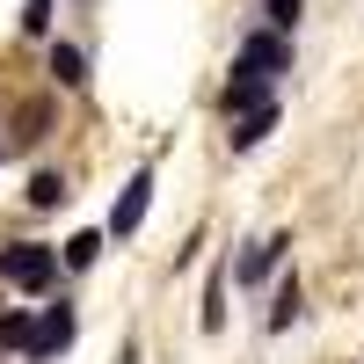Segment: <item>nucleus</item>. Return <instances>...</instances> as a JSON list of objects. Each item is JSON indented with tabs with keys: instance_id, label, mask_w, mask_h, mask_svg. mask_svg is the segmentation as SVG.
<instances>
[{
	"instance_id": "nucleus-1",
	"label": "nucleus",
	"mask_w": 364,
	"mask_h": 364,
	"mask_svg": "<svg viewBox=\"0 0 364 364\" xmlns=\"http://www.w3.org/2000/svg\"><path fill=\"white\" fill-rule=\"evenodd\" d=\"M0 277H8L15 291H51L58 248H44V240H15V248H0Z\"/></svg>"
},
{
	"instance_id": "nucleus-2",
	"label": "nucleus",
	"mask_w": 364,
	"mask_h": 364,
	"mask_svg": "<svg viewBox=\"0 0 364 364\" xmlns=\"http://www.w3.org/2000/svg\"><path fill=\"white\" fill-rule=\"evenodd\" d=\"M233 73H255V80H269V87H277V73H291V37H277V29H255V37L240 44Z\"/></svg>"
},
{
	"instance_id": "nucleus-3",
	"label": "nucleus",
	"mask_w": 364,
	"mask_h": 364,
	"mask_svg": "<svg viewBox=\"0 0 364 364\" xmlns=\"http://www.w3.org/2000/svg\"><path fill=\"white\" fill-rule=\"evenodd\" d=\"M146 211H154V168H139L132 182H124V190H117V204H109V240H132L139 226H146Z\"/></svg>"
},
{
	"instance_id": "nucleus-4",
	"label": "nucleus",
	"mask_w": 364,
	"mask_h": 364,
	"mask_svg": "<svg viewBox=\"0 0 364 364\" xmlns=\"http://www.w3.org/2000/svg\"><path fill=\"white\" fill-rule=\"evenodd\" d=\"M284 248H291V233H269V240H248V248L233 255V284H240V291L269 284V277H277V262H284Z\"/></svg>"
},
{
	"instance_id": "nucleus-5",
	"label": "nucleus",
	"mask_w": 364,
	"mask_h": 364,
	"mask_svg": "<svg viewBox=\"0 0 364 364\" xmlns=\"http://www.w3.org/2000/svg\"><path fill=\"white\" fill-rule=\"evenodd\" d=\"M73 328H80V314L66 306V299H58V306H44V321H37V336H29V364H44V357H58V350H66L73 343Z\"/></svg>"
},
{
	"instance_id": "nucleus-6",
	"label": "nucleus",
	"mask_w": 364,
	"mask_h": 364,
	"mask_svg": "<svg viewBox=\"0 0 364 364\" xmlns=\"http://www.w3.org/2000/svg\"><path fill=\"white\" fill-rule=\"evenodd\" d=\"M269 132H277V102H262V109H248V117H233V154H248V146H262Z\"/></svg>"
},
{
	"instance_id": "nucleus-7",
	"label": "nucleus",
	"mask_w": 364,
	"mask_h": 364,
	"mask_svg": "<svg viewBox=\"0 0 364 364\" xmlns=\"http://www.w3.org/2000/svg\"><path fill=\"white\" fill-rule=\"evenodd\" d=\"M51 80L58 87H87V51L80 44H51Z\"/></svg>"
},
{
	"instance_id": "nucleus-8",
	"label": "nucleus",
	"mask_w": 364,
	"mask_h": 364,
	"mask_svg": "<svg viewBox=\"0 0 364 364\" xmlns=\"http://www.w3.org/2000/svg\"><path fill=\"white\" fill-rule=\"evenodd\" d=\"M29 204H37V211H58V204H66V175H58V168H37V175H29Z\"/></svg>"
},
{
	"instance_id": "nucleus-9",
	"label": "nucleus",
	"mask_w": 364,
	"mask_h": 364,
	"mask_svg": "<svg viewBox=\"0 0 364 364\" xmlns=\"http://www.w3.org/2000/svg\"><path fill=\"white\" fill-rule=\"evenodd\" d=\"M299 299H306V291H299V277H284V284H277V306H269V336H284V328L299 321Z\"/></svg>"
},
{
	"instance_id": "nucleus-10",
	"label": "nucleus",
	"mask_w": 364,
	"mask_h": 364,
	"mask_svg": "<svg viewBox=\"0 0 364 364\" xmlns=\"http://www.w3.org/2000/svg\"><path fill=\"white\" fill-rule=\"evenodd\" d=\"M102 240H109V233H73L66 248H58V262H66V269H87V262L102 255Z\"/></svg>"
},
{
	"instance_id": "nucleus-11",
	"label": "nucleus",
	"mask_w": 364,
	"mask_h": 364,
	"mask_svg": "<svg viewBox=\"0 0 364 364\" xmlns=\"http://www.w3.org/2000/svg\"><path fill=\"white\" fill-rule=\"evenodd\" d=\"M226 328V277L211 269V284H204V336H219Z\"/></svg>"
},
{
	"instance_id": "nucleus-12",
	"label": "nucleus",
	"mask_w": 364,
	"mask_h": 364,
	"mask_svg": "<svg viewBox=\"0 0 364 364\" xmlns=\"http://www.w3.org/2000/svg\"><path fill=\"white\" fill-rule=\"evenodd\" d=\"M299 8H306V0H262V29L291 37V29H299Z\"/></svg>"
},
{
	"instance_id": "nucleus-13",
	"label": "nucleus",
	"mask_w": 364,
	"mask_h": 364,
	"mask_svg": "<svg viewBox=\"0 0 364 364\" xmlns=\"http://www.w3.org/2000/svg\"><path fill=\"white\" fill-rule=\"evenodd\" d=\"M44 124H51V102H29V109H22V132H15V146H37V139H44Z\"/></svg>"
},
{
	"instance_id": "nucleus-14",
	"label": "nucleus",
	"mask_w": 364,
	"mask_h": 364,
	"mask_svg": "<svg viewBox=\"0 0 364 364\" xmlns=\"http://www.w3.org/2000/svg\"><path fill=\"white\" fill-rule=\"evenodd\" d=\"M22 29H29V37H44V29H51V0H29V8H22Z\"/></svg>"
},
{
	"instance_id": "nucleus-15",
	"label": "nucleus",
	"mask_w": 364,
	"mask_h": 364,
	"mask_svg": "<svg viewBox=\"0 0 364 364\" xmlns=\"http://www.w3.org/2000/svg\"><path fill=\"white\" fill-rule=\"evenodd\" d=\"M0 350H8V343H0Z\"/></svg>"
}]
</instances>
